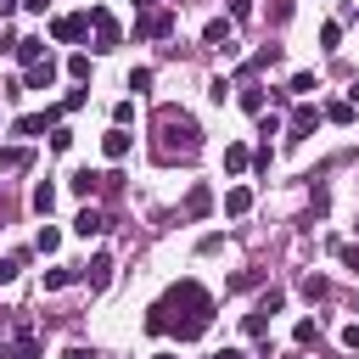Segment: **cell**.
Returning a JSON list of instances; mask_svg holds the SVG:
<instances>
[{"instance_id":"6da1fadb","label":"cell","mask_w":359,"mask_h":359,"mask_svg":"<svg viewBox=\"0 0 359 359\" xmlns=\"http://www.w3.org/2000/svg\"><path fill=\"white\" fill-rule=\"evenodd\" d=\"M163 309H168V331H174L180 342H196V337L213 325V297H208L196 280H180V286L163 297Z\"/></svg>"},{"instance_id":"7a4b0ae2","label":"cell","mask_w":359,"mask_h":359,"mask_svg":"<svg viewBox=\"0 0 359 359\" xmlns=\"http://www.w3.org/2000/svg\"><path fill=\"white\" fill-rule=\"evenodd\" d=\"M157 135H163V140H157V157H163V163H168L174 151H185V157H191V151L202 146L196 118H191V112H180V107H163V112H157Z\"/></svg>"},{"instance_id":"3957f363","label":"cell","mask_w":359,"mask_h":359,"mask_svg":"<svg viewBox=\"0 0 359 359\" xmlns=\"http://www.w3.org/2000/svg\"><path fill=\"white\" fill-rule=\"evenodd\" d=\"M168 34H174V11H168V6L135 17V39H168Z\"/></svg>"},{"instance_id":"277c9868","label":"cell","mask_w":359,"mask_h":359,"mask_svg":"<svg viewBox=\"0 0 359 359\" xmlns=\"http://www.w3.org/2000/svg\"><path fill=\"white\" fill-rule=\"evenodd\" d=\"M90 28H95V50H118L123 28H118V17H112L107 6H90Z\"/></svg>"},{"instance_id":"5b68a950","label":"cell","mask_w":359,"mask_h":359,"mask_svg":"<svg viewBox=\"0 0 359 359\" xmlns=\"http://www.w3.org/2000/svg\"><path fill=\"white\" fill-rule=\"evenodd\" d=\"M90 34V11H79V17H50V39L56 45H73V39H84Z\"/></svg>"},{"instance_id":"8992f818","label":"cell","mask_w":359,"mask_h":359,"mask_svg":"<svg viewBox=\"0 0 359 359\" xmlns=\"http://www.w3.org/2000/svg\"><path fill=\"white\" fill-rule=\"evenodd\" d=\"M56 129V107H45V112H22L17 123H11V135H22V140H34V135H50Z\"/></svg>"},{"instance_id":"52a82bcc","label":"cell","mask_w":359,"mask_h":359,"mask_svg":"<svg viewBox=\"0 0 359 359\" xmlns=\"http://www.w3.org/2000/svg\"><path fill=\"white\" fill-rule=\"evenodd\" d=\"M320 118H325V112H320V107H297V112H292V118H286V140H309V135H314V123H320Z\"/></svg>"},{"instance_id":"ba28073f","label":"cell","mask_w":359,"mask_h":359,"mask_svg":"<svg viewBox=\"0 0 359 359\" xmlns=\"http://www.w3.org/2000/svg\"><path fill=\"white\" fill-rule=\"evenodd\" d=\"M56 84V62L45 56V62H34V67H22V90H50Z\"/></svg>"},{"instance_id":"9c48e42d","label":"cell","mask_w":359,"mask_h":359,"mask_svg":"<svg viewBox=\"0 0 359 359\" xmlns=\"http://www.w3.org/2000/svg\"><path fill=\"white\" fill-rule=\"evenodd\" d=\"M129 146H135V135H129V129H118V123L101 135V151H107L112 163H123V157H129Z\"/></svg>"},{"instance_id":"30bf717a","label":"cell","mask_w":359,"mask_h":359,"mask_svg":"<svg viewBox=\"0 0 359 359\" xmlns=\"http://www.w3.org/2000/svg\"><path fill=\"white\" fill-rule=\"evenodd\" d=\"M73 236H79V241H90V236H107V213H101V208H84V213L73 219Z\"/></svg>"},{"instance_id":"8fae6325","label":"cell","mask_w":359,"mask_h":359,"mask_svg":"<svg viewBox=\"0 0 359 359\" xmlns=\"http://www.w3.org/2000/svg\"><path fill=\"white\" fill-rule=\"evenodd\" d=\"M84 280H90V292H101V286L112 280V252H95V258L84 264Z\"/></svg>"},{"instance_id":"7c38bea8","label":"cell","mask_w":359,"mask_h":359,"mask_svg":"<svg viewBox=\"0 0 359 359\" xmlns=\"http://www.w3.org/2000/svg\"><path fill=\"white\" fill-rule=\"evenodd\" d=\"M11 56H17L22 67H34V62H45V39H11Z\"/></svg>"},{"instance_id":"4fadbf2b","label":"cell","mask_w":359,"mask_h":359,"mask_svg":"<svg viewBox=\"0 0 359 359\" xmlns=\"http://www.w3.org/2000/svg\"><path fill=\"white\" fill-rule=\"evenodd\" d=\"M247 168H252V151H247L241 140H230V146H224V174H247Z\"/></svg>"},{"instance_id":"5bb4252c","label":"cell","mask_w":359,"mask_h":359,"mask_svg":"<svg viewBox=\"0 0 359 359\" xmlns=\"http://www.w3.org/2000/svg\"><path fill=\"white\" fill-rule=\"evenodd\" d=\"M247 208H252V185H230V191H224V213H230V219H241Z\"/></svg>"},{"instance_id":"9a60e30c","label":"cell","mask_w":359,"mask_h":359,"mask_svg":"<svg viewBox=\"0 0 359 359\" xmlns=\"http://www.w3.org/2000/svg\"><path fill=\"white\" fill-rule=\"evenodd\" d=\"M73 280H84V269H73V264H56V269H45V292H62V286H73Z\"/></svg>"},{"instance_id":"2e32d148","label":"cell","mask_w":359,"mask_h":359,"mask_svg":"<svg viewBox=\"0 0 359 359\" xmlns=\"http://www.w3.org/2000/svg\"><path fill=\"white\" fill-rule=\"evenodd\" d=\"M236 101H241V112L264 118V84H241V90H236Z\"/></svg>"},{"instance_id":"e0dca14e","label":"cell","mask_w":359,"mask_h":359,"mask_svg":"<svg viewBox=\"0 0 359 359\" xmlns=\"http://www.w3.org/2000/svg\"><path fill=\"white\" fill-rule=\"evenodd\" d=\"M67 191H73V196H84V202H90V196H95V191H101V174H90V168H79V174H73V180H67Z\"/></svg>"},{"instance_id":"ac0fdd59","label":"cell","mask_w":359,"mask_h":359,"mask_svg":"<svg viewBox=\"0 0 359 359\" xmlns=\"http://www.w3.org/2000/svg\"><path fill=\"white\" fill-rule=\"evenodd\" d=\"M208 208H213V191H208V185H191V196H185V219H202Z\"/></svg>"},{"instance_id":"d6986e66","label":"cell","mask_w":359,"mask_h":359,"mask_svg":"<svg viewBox=\"0 0 359 359\" xmlns=\"http://www.w3.org/2000/svg\"><path fill=\"white\" fill-rule=\"evenodd\" d=\"M28 163H34L28 146H6V151H0V174H17V168H28Z\"/></svg>"},{"instance_id":"ffe728a7","label":"cell","mask_w":359,"mask_h":359,"mask_svg":"<svg viewBox=\"0 0 359 359\" xmlns=\"http://www.w3.org/2000/svg\"><path fill=\"white\" fill-rule=\"evenodd\" d=\"M140 325H146V337H168V309H163V303H151Z\"/></svg>"},{"instance_id":"44dd1931","label":"cell","mask_w":359,"mask_h":359,"mask_svg":"<svg viewBox=\"0 0 359 359\" xmlns=\"http://www.w3.org/2000/svg\"><path fill=\"white\" fill-rule=\"evenodd\" d=\"M202 39H208V45H219V50H230V22H224V17H213V22L202 28Z\"/></svg>"},{"instance_id":"7402d4cb","label":"cell","mask_w":359,"mask_h":359,"mask_svg":"<svg viewBox=\"0 0 359 359\" xmlns=\"http://www.w3.org/2000/svg\"><path fill=\"white\" fill-rule=\"evenodd\" d=\"M56 247H62V230H56V224H39V236H34V252H45V258H50Z\"/></svg>"},{"instance_id":"603a6c76","label":"cell","mask_w":359,"mask_h":359,"mask_svg":"<svg viewBox=\"0 0 359 359\" xmlns=\"http://www.w3.org/2000/svg\"><path fill=\"white\" fill-rule=\"evenodd\" d=\"M320 112H325L331 123H353V101H348V95H342V101H325Z\"/></svg>"},{"instance_id":"cb8c5ba5","label":"cell","mask_w":359,"mask_h":359,"mask_svg":"<svg viewBox=\"0 0 359 359\" xmlns=\"http://www.w3.org/2000/svg\"><path fill=\"white\" fill-rule=\"evenodd\" d=\"M331 247H337V264L359 275V247H353V241H337V236H331Z\"/></svg>"},{"instance_id":"d4e9b609","label":"cell","mask_w":359,"mask_h":359,"mask_svg":"<svg viewBox=\"0 0 359 359\" xmlns=\"http://www.w3.org/2000/svg\"><path fill=\"white\" fill-rule=\"evenodd\" d=\"M34 208L50 219V208H56V185H45V180H39V185H34Z\"/></svg>"},{"instance_id":"484cf974","label":"cell","mask_w":359,"mask_h":359,"mask_svg":"<svg viewBox=\"0 0 359 359\" xmlns=\"http://www.w3.org/2000/svg\"><path fill=\"white\" fill-rule=\"evenodd\" d=\"M258 280H264V269H236V275H230V292H252Z\"/></svg>"},{"instance_id":"4316f807","label":"cell","mask_w":359,"mask_h":359,"mask_svg":"<svg viewBox=\"0 0 359 359\" xmlns=\"http://www.w3.org/2000/svg\"><path fill=\"white\" fill-rule=\"evenodd\" d=\"M325 292H331V280H325V275H303V297H309V303H320Z\"/></svg>"},{"instance_id":"83f0119b","label":"cell","mask_w":359,"mask_h":359,"mask_svg":"<svg viewBox=\"0 0 359 359\" xmlns=\"http://www.w3.org/2000/svg\"><path fill=\"white\" fill-rule=\"evenodd\" d=\"M292 342H297V348H309V342H320V320H297V331H292Z\"/></svg>"},{"instance_id":"f1b7e54d","label":"cell","mask_w":359,"mask_h":359,"mask_svg":"<svg viewBox=\"0 0 359 359\" xmlns=\"http://www.w3.org/2000/svg\"><path fill=\"white\" fill-rule=\"evenodd\" d=\"M280 303H286V292H280V286H269V292L258 297V314H280Z\"/></svg>"},{"instance_id":"f546056e","label":"cell","mask_w":359,"mask_h":359,"mask_svg":"<svg viewBox=\"0 0 359 359\" xmlns=\"http://www.w3.org/2000/svg\"><path fill=\"white\" fill-rule=\"evenodd\" d=\"M241 331H247V337H258V342H264V331H269V314H258V309H252V314H247V320H241Z\"/></svg>"},{"instance_id":"4dcf8cb0","label":"cell","mask_w":359,"mask_h":359,"mask_svg":"<svg viewBox=\"0 0 359 359\" xmlns=\"http://www.w3.org/2000/svg\"><path fill=\"white\" fill-rule=\"evenodd\" d=\"M67 73L84 84V79H90V56H84V50H73V56H67Z\"/></svg>"},{"instance_id":"1f68e13d","label":"cell","mask_w":359,"mask_h":359,"mask_svg":"<svg viewBox=\"0 0 359 359\" xmlns=\"http://www.w3.org/2000/svg\"><path fill=\"white\" fill-rule=\"evenodd\" d=\"M84 101H90V90H67V95H62V101H56V112H79V107H84Z\"/></svg>"},{"instance_id":"d6a6232c","label":"cell","mask_w":359,"mask_h":359,"mask_svg":"<svg viewBox=\"0 0 359 359\" xmlns=\"http://www.w3.org/2000/svg\"><path fill=\"white\" fill-rule=\"evenodd\" d=\"M320 45L337 50V45H342V22H325V28H320Z\"/></svg>"},{"instance_id":"836d02e7","label":"cell","mask_w":359,"mask_h":359,"mask_svg":"<svg viewBox=\"0 0 359 359\" xmlns=\"http://www.w3.org/2000/svg\"><path fill=\"white\" fill-rule=\"evenodd\" d=\"M129 90H135V95L151 90V67H135V73H129Z\"/></svg>"},{"instance_id":"e575fe53","label":"cell","mask_w":359,"mask_h":359,"mask_svg":"<svg viewBox=\"0 0 359 359\" xmlns=\"http://www.w3.org/2000/svg\"><path fill=\"white\" fill-rule=\"evenodd\" d=\"M286 90H292V95H309V90H314V73H292V84H286Z\"/></svg>"},{"instance_id":"d590c367","label":"cell","mask_w":359,"mask_h":359,"mask_svg":"<svg viewBox=\"0 0 359 359\" xmlns=\"http://www.w3.org/2000/svg\"><path fill=\"white\" fill-rule=\"evenodd\" d=\"M129 118H135V101H118V107H112V123H118V129H129Z\"/></svg>"},{"instance_id":"8d00e7d4","label":"cell","mask_w":359,"mask_h":359,"mask_svg":"<svg viewBox=\"0 0 359 359\" xmlns=\"http://www.w3.org/2000/svg\"><path fill=\"white\" fill-rule=\"evenodd\" d=\"M67 146H73V129L56 123V129H50V151H67Z\"/></svg>"},{"instance_id":"74e56055","label":"cell","mask_w":359,"mask_h":359,"mask_svg":"<svg viewBox=\"0 0 359 359\" xmlns=\"http://www.w3.org/2000/svg\"><path fill=\"white\" fill-rule=\"evenodd\" d=\"M230 90H236V84H230V79H213V84H208V95H213V101H219V107H224V95H230Z\"/></svg>"},{"instance_id":"f35d334b","label":"cell","mask_w":359,"mask_h":359,"mask_svg":"<svg viewBox=\"0 0 359 359\" xmlns=\"http://www.w3.org/2000/svg\"><path fill=\"white\" fill-rule=\"evenodd\" d=\"M230 17H236V22H247V17H252V0H230Z\"/></svg>"},{"instance_id":"ab89813d","label":"cell","mask_w":359,"mask_h":359,"mask_svg":"<svg viewBox=\"0 0 359 359\" xmlns=\"http://www.w3.org/2000/svg\"><path fill=\"white\" fill-rule=\"evenodd\" d=\"M342 348H359V320H353V325H342Z\"/></svg>"},{"instance_id":"60d3db41","label":"cell","mask_w":359,"mask_h":359,"mask_svg":"<svg viewBox=\"0 0 359 359\" xmlns=\"http://www.w3.org/2000/svg\"><path fill=\"white\" fill-rule=\"evenodd\" d=\"M11 275H17V258H0V286H6Z\"/></svg>"},{"instance_id":"b9f144b4","label":"cell","mask_w":359,"mask_h":359,"mask_svg":"<svg viewBox=\"0 0 359 359\" xmlns=\"http://www.w3.org/2000/svg\"><path fill=\"white\" fill-rule=\"evenodd\" d=\"M213 359H252V353H241V348H219Z\"/></svg>"},{"instance_id":"7bdbcfd3","label":"cell","mask_w":359,"mask_h":359,"mask_svg":"<svg viewBox=\"0 0 359 359\" xmlns=\"http://www.w3.org/2000/svg\"><path fill=\"white\" fill-rule=\"evenodd\" d=\"M62 359H95V353H90V348H67Z\"/></svg>"},{"instance_id":"ee69618b","label":"cell","mask_w":359,"mask_h":359,"mask_svg":"<svg viewBox=\"0 0 359 359\" xmlns=\"http://www.w3.org/2000/svg\"><path fill=\"white\" fill-rule=\"evenodd\" d=\"M17 6H22V0H0V17H11V11H17Z\"/></svg>"},{"instance_id":"f6af8a7d","label":"cell","mask_w":359,"mask_h":359,"mask_svg":"<svg viewBox=\"0 0 359 359\" xmlns=\"http://www.w3.org/2000/svg\"><path fill=\"white\" fill-rule=\"evenodd\" d=\"M22 6H28V11H45V6H50V0H22Z\"/></svg>"},{"instance_id":"bcb514c9","label":"cell","mask_w":359,"mask_h":359,"mask_svg":"<svg viewBox=\"0 0 359 359\" xmlns=\"http://www.w3.org/2000/svg\"><path fill=\"white\" fill-rule=\"evenodd\" d=\"M348 101H353V107H359V84H353V90H348Z\"/></svg>"},{"instance_id":"7dc6e473","label":"cell","mask_w":359,"mask_h":359,"mask_svg":"<svg viewBox=\"0 0 359 359\" xmlns=\"http://www.w3.org/2000/svg\"><path fill=\"white\" fill-rule=\"evenodd\" d=\"M151 359H174V353H151Z\"/></svg>"},{"instance_id":"c3c4849f","label":"cell","mask_w":359,"mask_h":359,"mask_svg":"<svg viewBox=\"0 0 359 359\" xmlns=\"http://www.w3.org/2000/svg\"><path fill=\"white\" fill-rule=\"evenodd\" d=\"M135 6H151V0H135Z\"/></svg>"}]
</instances>
